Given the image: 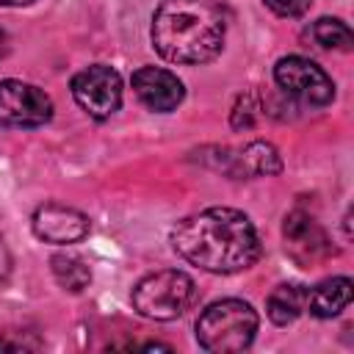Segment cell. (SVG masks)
I'll list each match as a JSON object with an SVG mask.
<instances>
[{"label": "cell", "instance_id": "cell-10", "mask_svg": "<svg viewBox=\"0 0 354 354\" xmlns=\"http://www.w3.org/2000/svg\"><path fill=\"white\" fill-rule=\"evenodd\" d=\"M33 232L47 243H75L88 235V218L75 207L47 202L33 213Z\"/></svg>", "mask_w": 354, "mask_h": 354}, {"label": "cell", "instance_id": "cell-6", "mask_svg": "<svg viewBox=\"0 0 354 354\" xmlns=\"http://www.w3.org/2000/svg\"><path fill=\"white\" fill-rule=\"evenodd\" d=\"M75 102L94 119H108L122 105V77L111 66L94 64L72 77Z\"/></svg>", "mask_w": 354, "mask_h": 354}, {"label": "cell", "instance_id": "cell-11", "mask_svg": "<svg viewBox=\"0 0 354 354\" xmlns=\"http://www.w3.org/2000/svg\"><path fill=\"white\" fill-rule=\"evenodd\" d=\"M224 169L232 174V177H268V174H277L282 169V160H279V152L274 144L268 141H252L246 144L243 149H238L235 155L224 152Z\"/></svg>", "mask_w": 354, "mask_h": 354}, {"label": "cell", "instance_id": "cell-3", "mask_svg": "<svg viewBox=\"0 0 354 354\" xmlns=\"http://www.w3.org/2000/svg\"><path fill=\"white\" fill-rule=\"evenodd\" d=\"M257 332V313L241 299H221L210 304L196 321V340L205 351L230 354L243 351Z\"/></svg>", "mask_w": 354, "mask_h": 354}, {"label": "cell", "instance_id": "cell-20", "mask_svg": "<svg viewBox=\"0 0 354 354\" xmlns=\"http://www.w3.org/2000/svg\"><path fill=\"white\" fill-rule=\"evenodd\" d=\"M33 0H0V6H28Z\"/></svg>", "mask_w": 354, "mask_h": 354}, {"label": "cell", "instance_id": "cell-2", "mask_svg": "<svg viewBox=\"0 0 354 354\" xmlns=\"http://www.w3.org/2000/svg\"><path fill=\"white\" fill-rule=\"evenodd\" d=\"M224 14L210 0H163L152 17V44L171 64H205L224 47Z\"/></svg>", "mask_w": 354, "mask_h": 354}, {"label": "cell", "instance_id": "cell-18", "mask_svg": "<svg viewBox=\"0 0 354 354\" xmlns=\"http://www.w3.org/2000/svg\"><path fill=\"white\" fill-rule=\"evenodd\" d=\"M8 263H11V260H8V252H6V246H3V241H0V279L8 274Z\"/></svg>", "mask_w": 354, "mask_h": 354}, {"label": "cell", "instance_id": "cell-15", "mask_svg": "<svg viewBox=\"0 0 354 354\" xmlns=\"http://www.w3.org/2000/svg\"><path fill=\"white\" fill-rule=\"evenodd\" d=\"M313 39L326 47V50H351V28L343 22V19H335V17H321L315 25H313Z\"/></svg>", "mask_w": 354, "mask_h": 354}, {"label": "cell", "instance_id": "cell-14", "mask_svg": "<svg viewBox=\"0 0 354 354\" xmlns=\"http://www.w3.org/2000/svg\"><path fill=\"white\" fill-rule=\"evenodd\" d=\"M50 266H53V274H55L58 285H64L72 293H80L91 282V268L75 254H55L50 260Z\"/></svg>", "mask_w": 354, "mask_h": 354}, {"label": "cell", "instance_id": "cell-16", "mask_svg": "<svg viewBox=\"0 0 354 354\" xmlns=\"http://www.w3.org/2000/svg\"><path fill=\"white\" fill-rule=\"evenodd\" d=\"M257 111H260V108L254 105V97H252V94L238 97L235 111H232V127H252V124H254Z\"/></svg>", "mask_w": 354, "mask_h": 354}, {"label": "cell", "instance_id": "cell-8", "mask_svg": "<svg viewBox=\"0 0 354 354\" xmlns=\"http://www.w3.org/2000/svg\"><path fill=\"white\" fill-rule=\"evenodd\" d=\"M282 235H285V252L301 268H315V266H321L324 260H329L335 254L324 227L313 216H307L301 210H296V213H290L285 218Z\"/></svg>", "mask_w": 354, "mask_h": 354}, {"label": "cell", "instance_id": "cell-4", "mask_svg": "<svg viewBox=\"0 0 354 354\" xmlns=\"http://www.w3.org/2000/svg\"><path fill=\"white\" fill-rule=\"evenodd\" d=\"M196 299V285L183 271H155L133 288V307L152 321H171L183 315Z\"/></svg>", "mask_w": 354, "mask_h": 354}, {"label": "cell", "instance_id": "cell-5", "mask_svg": "<svg viewBox=\"0 0 354 354\" xmlns=\"http://www.w3.org/2000/svg\"><path fill=\"white\" fill-rule=\"evenodd\" d=\"M274 80L288 97L307 105H326L335 97V83L329 80V75L301 55L279 58L274 66Z\"/></svg>", "mask_w": 354, "mask_h": 354}, {"label": "cell", "instance_id": "cell-1", "mask_svg": "<svg viewBox=\"0 0 354 354\" xmlns=\"http://www.w3.org/2000/svg\"><path fill=\"white\" fill-rule=\"evenodd\" d=\"M171 243L180 257L210 274H235L260 257L252 221L232 207H207L183 218L171 232Z\"/></svg>", "mask_w": 354, "mask_h": 354}, {"label": "cell", "instance_id": "cell-9", "mask_svg": "<svg viewBox=\"0 0 354 354\" xmlns=\"http://www.w3.org/2000/svg\"><path fill=\"white\" fill-rule=\"evenodd\" d=\"M133 91L149 111L169 113L183 102V83L174 72L160 66H141L133 72Z\"/></svg>", "mask_w": 354, "mask_h": 354}, {"label": "cell", "instance_id": "cell-7", "mask_svg": "<svg viewBox=\"0 0 354 354\" xmlns=\"http://www.w3.org/2000/svg\"><path fill=\"white\" fill-rule=\"evenodd\" d=\"M53 116L50 97L22 80H0V124L3 127H39Z\"/></svg>", "mask_w": 354, "mask_h": 354}, {"label": "cell", "instance_id": "cell-17", "mask_svg": "<svg viewBox=\"0 0 354 354\" xmlns=\"http://www.w3.org/2000/svg\"><path fill=\"white\" fill-rule=\"evenodd\" d=\"M277 17H301L313 0H263Z\"/></svg>", "mask_w": 354, "mask_h": 354}, {"label": "cell", "instance_id": "cell-19", "mask_svg": "<svg viewBox=\"0 0 354 354\" xmlns=\"http://www.w3.org/2000/svg\"><path fill=\"white\" fill-rule=\"evenodd\" d=\"M8 53V36H6V30L0 28V58Z\"/></svg>", "mask_w": 354, "mask_h": 354}, {"label": "cell", "instance_id": "cell-13", "mask_svg": "<svg viewBox=\"0 0 354 354\" xmlns=\"http://www.w3.org/2000/svg\"><path fill=\"white\" fill-rule=\"evenodd\" d=\"M307 307V290L301 285H279L274 288V293L268 296V318L277 324V326H288L293 324L301 310Z\"/></svg>", "mask_w": 354, "mask_h": 354}, {"label": "cell", "instance_id": "cell-12", "mask_svg": "<svg viewBox=\"0 0 354 354\" xmlns=\"http://www.w3.org/2000/svg\"><path fill=\"white\" fill-rule=\"evenodd\" d=\"M351 279L348 277H332V279H324L321 285H315L310 293H307V304H310V313L318 315V318H332L337 315L340 310L348 307L351 301Z\"/></svg>", "mask_w": 354, "mask_h": 354}]
</instances>
